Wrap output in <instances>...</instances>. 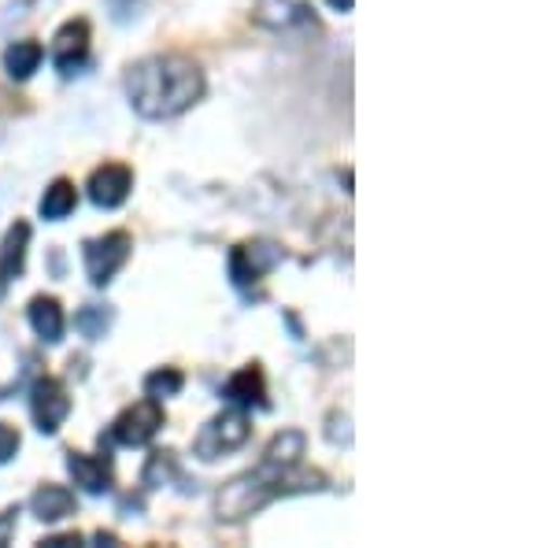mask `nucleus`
I'll return each instance as SVG.
<instances>
[{"instance_id": "obj_1", "label": "nucleus", "mask_w": 555, "mask_h": 548, "mask_svg": "<svg viewBox=\"0 0 555 548\" xmlns=\"http://www.w3.org/2000/svg\"><path fill=\"white\" fill-rule=\"evenodd\" d=\"M122 89L141 119L171 123L204 101L208 78H204V67L185 52H152L127 67Z\"/></svg>"}, {"instance_id": "obj_2", "label": "nucleus", "mask_w": 555, "mask_h": 548, "mask_svg": "<svg viewBox=\"0 0 555 548\" xmlns=\"http://www.w3.org/2000/svg\"><path fill=\"white\" fill-rule=\"evenodd\" d=\"M326 489V474L319 471H282L274 463L259 460L253 471L234 474L219 493H215V519L227 526L245 523L256 511H263L267 505L282 497H293V493H319Z\"/></svg>"}, {"instance_id": "obj_3", "label": "nucleus", "mask_w": 555, "mask_h": 548, "mask_svg": "<svg viewBox=\"0 0 555 548\" xmlns=\"http://www.w3.org/2000/svg\"><path fill=\"white\" fill-rule=\"evenodd\" d=\"M248 437H253V419H248L245 408L230 404V408H222L219 416H211L201 426V434L193 437V456L204 463H215V460H222V456L245 448Z\"/></svg>"}, {"instance_id": "obj_4", "label": "nucleus", "mask_w": 555, "mask_h": 548, "mask_svg": "<svg viewBox=\"0 0 555 548\" xmlns=\"http://www.w3.org/2000/svg\"><path fill=\"white\" fill-rule=\"evenodd\" d=\"M285 259L282 245L271 238H248V241H237L227 256V271H230V282H234L237 293L253 296V290L263 282L267 275L274 271L278 264Z\"/></svg>"}, {"instance_id": "obj_5", "label": "nucleus", "mask_w": 555, "mask_h": 548, "mask_svg": "<svg viewBox=\"0 0 555 548\" xmlns=\"http://www.w3.org/2000/svg\"><path fill=\"white\" fill-rule=\"evenodd\" d=\"M130 256H133V238L127 230H107L101 238L82 241V264L96 290H107L115 282V275L130 264Z\"/></svg>"}, {"instance_id": "obj_6", "label": "nucleus", "mask_w": 555, "mask_h": 548, "mask_svg": "<svg viewBox=\"0 0 555 548\" xmlns=\"http://www.w3.org/2000/svg\"><path fill=\"white\" fill-rule=\"evenodd\" d=\"M164 422H167L164 404H159L156 397H145V400L130 404V408H122L119 416H115L107 437L122 448H141V445H149L159 430H164Z\"/></svg>"}, {"instance_id": "obj_7", "label": "nucleus", "mask_w": 555, "mask_h": 548, "mask_svg": "<svg viewBox=\"0 0 555 548\" xmlns=\"http://www.w3.org/2000/svg\"><path fill=\"white\" fill-rule=\"evenodd\" d=\"M70 408H75V404H70V393H67L64 379H52V374L34 379V385H30V419H34V426H38V434L56 437L60 430H64Z\"/></svg>"}, {"instance_id": "obj_8", "label": "nucleus", "mask_w": 555, "mask_h": 548, "mask_svg": "<svg viewBox=\"0 0 555 548\" xmlns=\"http://www.w3.org/2000/svg\"><path fill=\"white\" fill-rule=\"evenodd\" d=\"M52 67L60 71V78H75L93 64V26L89 20H67L52 38Z\"/></svg>"}, {"instance_id": "obj_9", "label": "nucleus", "mask_w": 555, "mask_h": 548, "mask_svg": "<svg viewBox=\"0 0 555 548\" xmlns=\"http://www.w3.org/2000/svg\"><path fill=\"white\" fill-rule=\"evenodd\" d=\"M67 474L70 482L78 485L89 497H104L115 485V463L107 456V448L101 442V453H78V448H67Z\"/></svg>"}, {"instance_id": "obj_10", "label": "nucleus", "mask_w": 555, "mask_h": 548, "mask_svg": "<svg viewBox=\"0 0 555 548\" xmlns=\"http://www.w3.org/2000/svg\"><path fill=\"white\" fill-rule=\"evenodd\" d=\"M86 193H89V201L104 212L122 208L133 193V170L127 164H101L93 175H89Z\"/></svg>"}, {"instance_id": "obj_11", "label": "nucleus", "mask_w": 555, "mask_h": 548, "mask_svg": "<svg viewBox=\"0 0 555 548\" xmlns=\"http://www.w3.org/2000/svg\"><path fill=\"white\" fill-rule=\"evenodd\" d=\"M222 400L227 404H237V408H245V411H267L271 408V400H267V374H263V367L259 364H245L241 371L230 374L227 382H222Z\"/></svg>"}, {"instance_id": "obj_12", "label": "nucleus", "mask_w": 555, "mask_h": 548, "mask_svg": "<svg viewBox=\"0 0 555 548\" xmlns=\"http://www.w3.org/2000/svg\"><path fill=\"white\" fill-rule=\"evenodd\" d=\"M30 511L41 519V523L56 526L70 515H78V497H75V489H67V485L41 482L38 489L30 493Z\"/></svg>"}, {"instance_id": "obj_13", "label": "nucleus", "mask_w": 555, "mask_h": 548, "mask_svg": "<svg viewBox=\"0 0 555 548\" xmlns=\"http://www.w3.org/2000/svg\"><path fill=\"white\" fill-rule=\"evenodd\" d=\"M26 319H30V330L38 334L44 345H60L67 334V316H64V304L56 296H44L38 293L26 308Z\"/></svg>"}, {"instance_id": "obj_14", "label": "nucleus", "mask_w": 555, "mask_h": 548, "mask_svg": "<svg viewBox=\"0 0 555 548\" xmlns=\"http://www.w3.org/2000/svg\"><path fill=\"white\" fill-rule=\"evenodd\" d=\"M30 238H34V227L26 219H15L12 227H8L4 241H0V278H4L8 285L15 282V278L23 275L26 267V248H30Z\"/></svg>"}, {"instance_id": "obj_15", "label": "nucleus", "mask_w": 555, "mask_h": 548, "mask_svg": "<svg viewBox=\"0 0 555 548\" xmlns=\"http://www.w3.org/2000/svg\"><path fill=\"white\" fill-rule=\"evenodd\" d=\"M304 453H308V434L304 430H278V434L263 448V463H274L282 471H297Z\"/></svg>"}, {"instance_id": "obj_16", "label": "nucleus", "mask_w": 555, "mask_h": 548, "mask_svg": "<svg viewBox=\"0 0 555 548\" xmlns=\"http://www.w3.org/2000/svg\"><path fill=\"white\" fill-rule=\"evenodd\" d=\"M41 60H44V49H41V41H34V38L12 41L4 49V71H8L12 82H26V78H34V71L41 67Z\"/></svg>"}, {"instance_id": "obj_17", "label": "nucleus", "mask_w": 555, "mask_h": 548, "mask_svg": "<svg viewBox=\"0 0 555 548\" xmlns=\"http://www.w3.org/2000/svg\"><path fill=\"white\" fill-rule=\"evenodd\" d=\"M75 208H78V190H75V182H70V178H52V186L44 190L41 204H38L41 219H44V222H64Z\"/></svg>"}, {"instance_id": "obj_18", "label": "nucleus", "mask_w": 555, "mask_h": 548, "mask_svg": "<svg viewBox=\"0 0 555 548\" xmlns=\"http://www.w3.org/2000/svg\"><path fill=\"white\" fill-rule=\"evenodd\" d=\"M171 482H182L178 453H171V448H156V453L149 456L145 471H141V485H145V489H164V485H171Z\"/></svg>"}, {"instance_id": "obj_19", "label": "nucleus", "mask_w": 555, "mask_h": 548, "mask_svg": "<svg viewBox=\"0 0 555 548\" xmlns=\"http://www.w3.org/2000/svg\"><path fill=\"white\" fill-rule=\"evenodd\" d=\"M112 322H115V308H112V304H82V308L75 311V330H78V334H82L86 341H101V337H107Z\"/></svg>"}, {"instance_id": "obj_20", "label": "nucleus", "mask_w": 555, "mask_h": 548, "mask_svg": "<svg viewBox=\"0 0 555 548\" xmlns=\"http://www.w3.org/2000/svg\"><path fill=\"white\" fill-rule=\"evenodd\" d=\"M259 12H274V15H263V26H274V30H282V26H293V23H304L308 20L311 8L304 4V0H259L256 4V15Z\"/></svg>"}, {"instance_id": "obj_21", "label": "nucleus", "mask_w": 555, "mask_h": 548, "mask_svg": "<svg viewBox=\"0 0 555 548\" xmlns=\"http://www.w3.org/2000/svg\"><path fill=\"white\" fill-rule=\"evenodd\" d=\"M185 390V374L178 367H156L152 374H145V393L156 400H167V397H178Z\"/></svg>"}, {"instance_id": "obj_22", "label": "nucleus", "mask_w": 555, "mask_h": 548, "mask_svg": "<svg viewBox=\"0 0 555 548\" xmlns=\"http://www.w3.org/2000/svg\"><path fill=\"white\" fill-rule=\"evenodd\" d=\"M20 448H23L20 430H15L12 422H0V467L12 463L15 456H20Z\"/></svg>"}, {"instance_id": "obj_23", "label": "nucleus", "mask_w": 555, "mask_h": 548, "mask_svg": "<svg viewBox=\"0 0 555 548\" xmlns=\"http://www.w3.org/2000/svg\"><path fill=\"white\" fill-rule=\"evenodd\" d=\"M15 523H20V505H15V508H8V511H0V548H4L8 541H12Z\"/></svg>"}, {"instance_id": "obj_24", "label": "nucleus", "mask_w": 555, "mask_h": 548, "mask_svg": "<svg viewBox=\"0 0 555 548\" xmlns=\"http://www.w3.org/2000/svg\"><path fill=\"white\" fill-rule=\"evenodd\" d=\"M86 537L82 534H56V537H44V548H67V545H82Z\"/></svg>"}, {"instance_id": "obj_25", "label": "nucleus", "mask_w": 555, "mask_h": 548, "mask_svg": "<svg viewBox=\"0 0 555 548\" xmlns=\"http://www.w3.org/2000/svg\"><path fill=\"white\" fill-rule=\"evenodd\" d=\"M107 4H112V15L115 20H130V12H133V4H138V0H107Z\"/></svg>"}, {"instance_id": "obj_26", "label": "nucleus", "mask_w": 555, "mask_h": 548, "mask_svg": "<svg viewBox=\"0 0 555 548\" xmlns=\"http://www.w3.org/2000/svg\"><path fill=\"white\" fill-rule=\"evenodd\" d=\"M330 8H334V12H352L356 8V0H326Z\"/></svg>"}, {"instance_id": "obj_27", "label": "nucleus", "mask_w": 555, "mask_h": 548, "mask_svg": "<svg viewBox=\"0 0 555 548\" xmlns=\"http://www.w3.org/2000/svg\"><path fill=\"white\" fill-rule=\"evenodd\" d=\"M8 293V282H4V278H0V296H4Z\"/></svg>"}]
</instances>
